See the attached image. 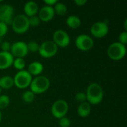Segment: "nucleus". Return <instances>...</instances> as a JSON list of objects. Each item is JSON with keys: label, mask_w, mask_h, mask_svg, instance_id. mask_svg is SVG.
<instances>
[{"label": "nucleus", "mask_w": 127, "mask_h": 127, "mask_svg": "<svg viewBox=\"0 0 127 127\" xmlns=\"http://www.w3.org/2000/svg\"><path fill=\"white\" fill-rule=\"evenodd\" d=\"M86 101L91 105H97L103 99V90L100 85L96 83H91L86 89Z\"/></svg>", "instance_id": "nucleus-1"}, {"label": "nucleus", "mask_w": 127, "mask_h": 127, "mask_svg": "<svg viewBox=\"0 0 127 127\" xmlns=\"http://www.w3.org/2000/svg\"><path fill=\"white\" fill-rule=\"evenodd\" d=\"M31 91L36 94H42L45 92L50 86V80L45 76H37L32 79L30 84Z\"/></svg>", "instance_id": "nucleus-2"}, {"label": "nucleus", "mask_w": 127, "mask_h": 127, "mask_svg": "<svg viewBox=\"0 0 127 127\" xmlns=\"http://www.w3.org/2000/svg\"><path fill=\"white\" fill-rule=\"evenodd\" d=\"M11 27L13 31L19 34H22L28 31L30 28L28 22V17L25 14H19L16 16L12 21Z\"/></svg>", "instance_id": "nucleus-3"}, {"label": "nucleus", "mask_w": 127, "mask_h": 127, "mask_svg": "<svg viewBox=\"0 0 127 127\" xmlns=\"http://www.w3.org/2000/svg\"><path fill=\"white\" fill-rule=\"evenodd\" d=\"M126 51H127L126 45L118 42H115L112 43L109 46L107 49V54L110 59L118 61L122 60L125 57Z\"/></svg>", "instance_id": "nucleus-4"}, {"label": "nucleus", "mask_w": 127, "mask_h": 127, "mask_svg": "<svg viewBox=\"0 0 127 127\" xmlns=\"http://www.w3.org/2000/svg\"><path fill=\"white\" fill-rule=\"evenodd\" d=\"M58 47L56 45V44L53 41L47 40L39 45L38 52L40 56L44 58H51L56 55Z\"/></svg>", "instance_id": "nucleus-5"}, {"label": "nucleus", "mask_w": 127, "mask_h": 127, "mask_svg": "<svg viewBox=\"0 0 127 127\" xmlns=\"http://www.w3.org/2000/svg\"><path fill=\"white\" fill-rule=\"evenodd\" d=\"M14 85L19 89H25L30 86L32 81V76L28 71H19L13 77Z\"/></svg>", "instance_id": "nucleus-6"}, {"label": "nucleus", "mask_w": 127, "mask_h": 127, "mask_svg": "<svg viewBox=\"0 0 127 127\" xmlns=\"http://www.w3.org/2000/svg\"><path fill=\"white\" fill-rule=\"evenodd\" d=\"M51 114L57 119L65 117L68 112V104L64 100H58L55 101L51 106Z\"/></svg>", "instance_id": "nucleus-7"}, {"label": "nucleus", "mask_w": 127, "mask_h": 127, "mask_svg": "<svg viewBox=\"0 0 127 127\" xmlns=\"http://www.w3.org/2000/svg\"><path fill=\"white\" fill-rule=\"evenodd\" d=\"M52 41L57 47L66 48L71 42V38L66 31L59 29L54 33Z\"/></svg>", "instance_id": "nucleus-8"}, {"label": "nucleus", "mask_w": 127, "mask_h": 127, "mask_svg": "<svg viewBox=\"0 0 127 127\" xmlns=\"http://www.w3.org/2000/svg\"><path fill=\"white\" fill-rule=\"evenodd\" d=\"M75 45L79 50L82 51H87L92 48L94 45V40L87 34H80L76 38Z\"/></svg>", "instance_id": "nucleus-9"}, {"label": "nucleus", "mask_w": 127, "mask_h": 127, "mask_svg": "<svg viewBox=\"0 0 127 127\" xmlns=\"http://www.w3.org/2000/svg\"><path fill=\"white\" fill-rule=\"evenodd\" d=\"M90 32L96 38H103L108 34L109 26L105 22H96L92 25Z\"/></svg>", "instance_id": "nucleus-10"}, {"label": "nucleus", "mask_w": 127, "mask_h": 127, "mask_svg": "<svg viewBox=\"0 0 127 127\" xmlns=\"http://www.w3.org/2000/svg\"><path fill=\"white\" fill-rule=\"evenodd\" d=\"M27 44L22 41L14 42L10 48V54L16 58H23L28 54Z\"/></svg>", "instance_id": "nucleus-11"}, {"label": "nucleus", "mask_w": 127, "mask_h": 127, "mask_svg": "<svg viewBox=\"0 0 127 127\" xmlns=\"http://www.w3.org/2000/svg\"><path fill=\"white\" fill-rule=\"evenodd\" d=\"M13 19V7L10 4H2L0 6V22L7 25H11Z\"/></svg>", "instance_id": "nucleus-12"}, {"label": "nucleus", "mask_w": 127, "mask_h": 127, "mask_svg": "<svg viewBox=\"0 0 127 127\" xmlns=\"http://www.w3.org/2000/svg\"><path fill=\"white\" fill-rule=\"evenodd\" d=\"M13 57L10 52H0V70H4L13 65Z\"/></svg>", "instance_id": "nucleus-13"}, {"label": "nucleus", "mask_w": 127, "mask_h": 127, "mask_svg": "<svg viewBox=\"0 0 127 127\" xmlns=\"http://www.w3.org/2000/svg\"><path fill=\"white\" fill-rule=\"evenodd\" d=\"M39 13V19H40V21L42 22H48L50 20H51L54 16V10L53 7H50V6H44L42 7L38 12Z\"/></svg>", "instance_id": "nucleus-14"}, {"label": "nucleus", "mask_w": 127, "mask_h": 127, "mask_svg": "<svg viewBox=\"0 0 127 127\" xmlns=\"http://www.w3.org/2000/svg\"><path fill=\"white\" fill-rule=\"evenodd\" d=\"M24 12L25 15L27 17H31L36 16V14L39 12V7L36 2L31 1H28L24 6Z\"/></svg>", "instance_id": "nucleus-15"}, {"label": "nucleus", "mask_w": 127, "mask_h": 127, "mask_svg": "<svg viewBox=\"0 0 127 127\" xmlns=\"http://www.w3.org/2000/svg\"><path fill=\"white\" fill-rule=\"evenodd\" d=\"M43 65L41 63L38 61H34L29 64L27 71L31 76L37 77L39 76L40 74H42V72L43 71Z\"/></svg>", "instance_id": "nucleus-16"}, {"label": "nucleus", "mask_w": 127, "mask_h": 127, "mask_svg": "<svg viewBox=\"0 0 127 127\" xmlns=\"http://www.w3.org/2000/svg\"><path fill=\"white\" fill-rule=\"evenodd\" d=\"M91 110H92L91 105L87 101H86L79 105L77 108V114L79 116L82 118H86L90 115Z\"/></svg>", "instance_id": "nucleus-17"}, {"label": "nucleus", "mask_w": 127, "mask_h": 127, "mask_svg": "<svg viewBox=\"0 0 127 127\" xmlns=\"http://www.w3.org/2000/svg\"><path fill=\"white\" fill-rule=\"evenodd\" d=\"M66 24L67 25L72 28V29H77L81 25V20L80 19L75 15L69 16L66 19Z\"/></svg>", "instance_id": "nucleus-18"}, {"label": "nucleus", "mask_w": 127, "mask_h": 127, "mask_svg": "<svg viewBox=\"0 0 127 127\" xmlns=\"http://www.w3.org/2000/svg\"><path fill=\"white\" fill-rule=\"evenodd\" d=\"M14 86L13 78L10 76H4L0 78V87L2 89H9Z\"/></svg>", "instance_id": "nucleus-19"}, {"label": "nucleus", "mask_w": 127, "mask_h": 127, "mask_svg": "<svg viewBox=\"0 0 127 127\" xmlns=\"http://www.w3.org/2000/svg\"><path fill=\"white\" fill-rule=\"evenodd\" d=\"M53 8H54V13H57L59 16L65 15L67 13V10H68V8H67L66 5L65 4L59 3V2H57L56 4H54Z\"/></svg>", "instance_id": "nucleus-20"}, {"label": "nucleus", "mask_w": 127, "mask_h": 127, "mask_svg": "<svg viewBox=\"0 0 127 127\" xmlns=\"http://www.w3.org/2000/svg\"><path fill=\"white\" fill-rule=\"evenodd\" d=\"M22 100L25 103H32L34 99H35V94L33 93L31 90L29 91H25L23 94H22Z\"/></svg>", "instance_id": "nucleus-21"}, {"label": "nucleus", "mask_w": 127, "mask_h": 127, "mask_svg": "<svg viewBox=\"0 0 127 127\" xmlns=\"http://www.w3.org/2000/svg\"><path fill=\"white\" fill-rule=\"evenodd\" d=\"M13 65L16 70L22 71L25 67V61L23 58H16L13 60Z\"/></svg>", "instance_id": "nucleus-22"}, {"label": "nucleus", "mask_w": 127, "mask_h": 127, "mask_svg": "<svg viewBox=\"0 0 127 127\" xmlns=\"http://www.w3.org/2000/svg\"><path fill=\"white\" fill-rule=\"evenodd\" d=\"M10 97L7 95H0V109H6L10 104Z\"/></svg>", "instance_id": "nucleus-23"}, {"label": "nucleus", "mask_w": 127, "mask_h": 127, "mask_svg": "<svg viewBox=\"0 0 127 127\" xmlns=\"http://www.w3.org/2000/svg\"><path fill=\"white\" fill-rule=\"evenodd\" d=\"M27 47H28V51L35 53V52H37L39 51V45L36 41H31L27 44Z\"/></svg>", "instance_id": "nucleus-24"}, {"label": "nucleus", "mask_w": 127, "mask_h": 127, "mask_svg": "<svg viewBox=\"0 0 127 127\" xmlns=\"http://www.w3.org/2000/svg\"><path fill=\"white\" fill-rule=\"evenodd\" d=\"M28 22L30 27H36L40 24V19L37 16H33L28 18Z\"/></svg>", "instance_id": "nucleus-25"}, {"label": "nucleus", "mask_w": 127, "mask_h": 127, "mask_svg": "<svg viewBox=\"0 0 127 127\" xmlns=\"http://www.w3.org/2000/svg\"><path fill=\"white\" fill-rule=\"evenodd\" d=\"M59 125L60 127H70L71 121L67 117H63L59 119Z\"/></svg>", "instance_id": "nucleus-26"}, {"label": "nucleus", "mask_w": 127, "mask_h": 127, "mask_svg": "<svg viewBox=\"0 0 127 127\" xmlns=\"http://www.w3.org/2000/svg\"><path fill=\"white\" fill-rule=\"evenodd\" d=\"M75 99L80 103H84L86 101V95L84 92H77L75 95Z\"/></svg>", "instance_id": "nucleus-27"}, {"label": "nucleus", "mask_w": 127, "mask_h": 127, "mask_svg": "<svg viewBox=\"0 0 127 127\" xmlns=\"http://www.w3.org/2000/svg\"><path fill=\"white\" fill-rule=\"evenodd\" d=\"M118 42L126 45L127 43V31H124L122 33H120L119 36H118Z\"/></svg>", "instance_id": "nucleus-28"}, {"label": "nucleus", "mask_w": 127, "mask_h": 127, "mask_svg": "<svg viewBox=\"0 0 127 127\" xmlns=\"http://www.w3.org/2000/svg\"><path fill=\"white\" fill-rule=\"evenodd\" d=\"M7 29H8L7 25L4 22H0V38H1L6 35V33L7 32Z\"/></svg>", "instance_id": "nucleus-29"}, {"label": "nucleus", "mask_w": 127, "mask_h": 127, "mask_svg": "<svg viewBox=\"0 0 127 127\" xmlns=\"http://www.w3.org/2000/svg\"><path fill=\"white\" fill-rule=\"evenodd\" d=\"M0 46H1V51L9 52L10 51L11 45L8 42H4L1 43Z\"/></svg>", "instance_id": "nucleus-30"}, {"label": "nucleus", "mask_w": 127, "mask_h": 127, "mask_svg": "<svg viewBox=\"0 0 127 127\" xmlns=\"http://www.w3.org/2000/svg\"><path fill=\"white\" fill-rule=\"evenodd\" d=\"M43 2L45 4L46 6L53 7L54 4H57L58 1H57V0H45V1H43Z\"/></svg>", "instance_id": "nucleus-31"}, {"label": "nucleus", "mask_w": 127, "mask_h": 127, "mask_svg": "<svg viewBox=\"0 0 127 127\" xmlns=\"http://www.w3.org/2000/svg\"><path fill=\"white\" fill-rule=\"evenodd\" d=\"M77 6H83L84 4H86L87 3V1L86 0H75L74 1Z\"/></svg>", "instance_id": "nucleus-32"}, {"label": "nucleus", "mask_w": 127, "mask_h": 127, "mask_svg": "<svg viewBox=\"0 0 127 127\" xmlns=\"http://www.w3.org/2000/svg\"><path fill=\"white\" fill-rule=\"evenodd\" d=\"M124 29H125V31H127V19H125L124 21Z\"/></svg>", "instance_id": "nucleus-33"}, {"label": "nucleus", "mask_w": 127, "mask_h": 127, "mask_svg": "<svg viewBox=\"0 0 127 127\" xmlns=\"http://www.w3.org/2000/svg\"><path fill=\"white\" fill-rule=\"evenodd\" d=\"M1 119H2V115H1V111H0V123H1Z\"/></svg>", "instance_id": "nucleus-34"}, {"label": "nucleus", "mask_w": 127, "mask_h": 127, "mask_svg": "<svg viewBox=\"0 0 127 127\" xmlns=\"http://www.w3.org/2000/svg\"><path fill=\"white\" fill-rule=\"evenodd\" d=\"M1 91H2V89L0 87V95H1Z\"/></svg>", "instance_id": "nucleus-35"}, {"label": "nucleus", "mask_w": 127, "mask_h": 127, "mask_svg": "<svg viewBox=\"0 0 127 127\" xmlns=\"http://www.w3.org/2000/svg\"><path fill=\"white\" fill-rule=\"evenodd\" d=\"M0 45H1V38H0Z\"/></svg>", "instance_id": "nucleus-36"}]
</instances>
